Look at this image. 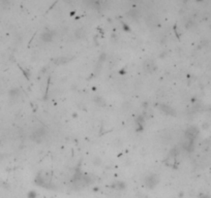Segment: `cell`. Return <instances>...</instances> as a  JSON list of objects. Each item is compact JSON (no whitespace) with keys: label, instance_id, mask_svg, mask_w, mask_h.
Returning <instances> with one entry per match:
<instances>
[{"label":"cell","instance_id":"7a4b0ae2","mask_svg":"<svg viewBox=\"0 0 211 198\" xmlns=\"http://www.w3.org/2000/svg\"><path fill=\"white\" fill-rule=\"evenodd\" d=\"M88 3V5H90L91 7L97 9H101L103 5L106 3V0H85Z\"/></svg>","mask_w":211,"mask_h":198},{"label":"cell","instance_id":"6da1fadb","mask_svg":"<svg viewBox=\"0 0 211 198\" xmlns=\"http://www.w3.org/2000/svg\"><path fill=\"white\" fill-rule=\"evenodd\" d=\"M45 135H46V130L44 128H40L33 132L32 138L34 139L35 142H40V140L45 137Z\"/></svg>","mask_w":211,"mask_h":198}]
</instances>
